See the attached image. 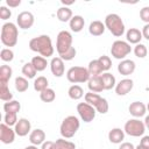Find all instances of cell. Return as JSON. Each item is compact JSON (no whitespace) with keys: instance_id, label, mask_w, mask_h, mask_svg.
<instances>
[{"instance_id":"1","label":"cell","mask_w":149,"mask_h":149,"mask_svg":"<svg viewBox=\"0 0 149 149\" xmlns=\"http://www.w3.org/2000/svg\"><path fill=\"white\" fill-rule=\"evenodd\" d=\"M29 48L31 51L38 52L44 58L54 55V47L49 35H40L31 38L29 41Z\"/></svg>"},{"instance_id":"2","label":"cell","mask_w":149,"mask_h":149,"mask_svg":"<svg viewBox=\"0 0 149 149\" xmlns=\"http://www.w3.org/2000/svg\"><path fill=\"white\" fill-rule=\"evenodd\" d=\"M19 30L15 23L6 22L1 28V42L5 47H14L17 43Z\"/></svg>"},{"instance_id":"3","label":"cell","mask_w":149,"mask_h":149,"mask_svg":"<svg viewBox=\"0 0 149 149\" xmlns=\"http://www.w3.org/2000/svg\"><path fill=\"white\" fill-rule=\"evenodd\" d=\"M79 126H80V122H79L78 118L74 115H69L61 123V127H59L61 135L64 139H71L78 132Z\"/></svg>"},{"instance_id":"4","label":"cell","mask_w":149,"mask_h":149,"mask_svg":"<svg viewBox=\"0 0 149 149\" xmlns=\"http://www.w3.org/2000/svg\"><path fill=\"white\" fill-rule=\"evenodd\" d=\"M105 27L112 33V35H114L116 37H120L125 34L123 21L115 13H111L105 17Z\"/></svg>"},{"instance_id":"5","label":"cell","mask_w":149,"mask_h":149,"mask_svg":"<svg viewBox=\"0 0 149 149\" xmlns=\"http://www.w3.org/2000/svg\"><path fill=\"white\" fill-rule=\"evenodd\" d=\"M66 78L70 83L78 84V83H85L88 81L91 78V74L87 70V68L84 66H72L66 72Z\"/></svg>"},{"instance_id":"6","label":"cell","mask_w":149,"mask_h":149,"mask_svg":"<svg viewBox=\"0 0 149 149\" xmlns=\"http://www.w3.org/2000/svg\"><path fill=\"white\" fill-rule=\"evenodd\" d=\"M85 102L92 105L97 112H99L100 114H106L108 112V102L105 98L100 97L98 93H93V92H87L85 93Z\"/></svg>"},{"instance_id":"7","label":"cell","mask_w":149,"mask_h":149,"mask_svg":"<svg viewBox=\"0 0 149 149\" xmlns=\"http://www.w3.org/2000/svg\"><path fill=\"white\" fill-rule=\"evenodd\" d=\"M123 130L126 134H128L129 136L133 137H139V136H143L144 132H146V126L144 122L141 121L140 119H130L125 123Z\"/></svg>"},{"instance_id":"8","label":"cell","mask_w":149,"mask_h":149,"mask_svg":"<svg viewBox=\"0 0 149 149\" xmlns=\"http://www.w3.org/2000/svg\"><path fill=\"white\" fill-rule=\"evenodd\" d=\"M130 52H132V47L128 42L121 41V40L113 42L112 48H111V55L114 58L123 61L126 58V56H128Z\"/></svg>"},{"instance_id":"9","label":"cell","mask_w":149,"mask_h":149,"mask_svg":"<svg viewBox=\"0 0 149 149\" xmlns=\"http://www.w3.org/2000/svg\"><path fill=\"white\" fill-rule=\"evenodd\" d=\"M72 48V35L68 30H62L57 35L56 40V50L58 55L66 52L69 49Z\"/></svg>"},{"instance_id":"10","label":"cell","mask_w":149,"mask_h":149,"mask_svg":"<svg viewBox=\"0 0 149 149\" xmlns=\"http://www.w3.org/2000/svg\"><path fill=\"white\" fill-rule=\"evenodd\" d=\"M77 112L84 122H91L95 118V108L87 102H79L77 105Z\"/></svg>"},{"instance_id":"11","label":"cell","mask_w":149,"mask_h":149,"mask_svg":"<svg viewBox=\"0 0 149 149\" xmlns=\"http://www.w3.org/2000/svg\"><path fill=\"white\" fill-rule=\"evenodd\" d=\"M34 21H35V19H34L33 13L27 12V10L21 12L17 15V19H16L17 26L21 29H29V28H31L33 24H34Z\"/></svg>"},{"instance_id":"12","label":"cell","mask_w":149,"mask_h":149,"mask_svg":"<svg viewBox=\"0 0 149 149\" xmlns=\"http://www.w3.org/2000/svg\"><path fill=\"white\" fill-rule=\"evenodd\" d=\"M15 130L12 129L9 126H7L6 123H1L0 125V141L5 144H10L14 142L15 140Z\"/></svg>"},{"instance_id":"13","label":"cell","mask_w":149,"mask_h":149,"mask_svg":"<svg viewBox=\"0 0 149 149\" xmlns=\"http://www.w3.org/2000/svg\"><path fill=\"white\" fill-rule=\"evenodd\" d=\"M30 129H31L30 121H29L28 119H26V118H21V119H19V121L16 122L15 128H14L16 135H19L20 137H23V136L28 135V133L30 132Z\"/></svg>"},{"instance_id":"14","label":"cell","mask_w":149,"mask_h":149,"mask_svg":"<svg viewBox=\"0 0 149 149\" xmlns=\"http://www.w3.org/2000/svg\"><path fill=\"white\" fill-rule=\"evenodd\" d=\"M134 86V81L129 78H125L122 80H120L116 86H115V93L118 95H126L127 93H129L132 91Z\"/></svg>"},{"instance_id":"15","label":"cell","mask_w":149,"mask_h":149,"mask_svg":"<svg viewBox=\"0 0 149 149\" xmlns=\"http://www.w3.org/2000/svg\"><path fill=\"white\" fill-rule=\"evenodd\" d=\"M50 70L55 77H62L64 74V61L61 57H54L50 62Z\"/></svg>"},{"instance_id":"16","label":"cell","mask_w":149,"mask_h":149,"mask_svg":"<svg viewBox=\"0 0 149 149\" xmlns=\"http://www.w3.org/2000/svg\"><path fill=\"white\" fill-rule=\"evenodd\" d=\"M135 62L132 59H123L118 65V71L122 76H129L135 71Z\"/></svg>"},{"instance_id":"17","label":"cell","mask_w":149,"mask_h":149,"mask_svg":"<svg viewBox=\"0 0 149 149\" xmlns=\"http://www.w3.org/2000/svg\"><path fill=\"white\" fill-rule=\"evenodd\" d=\"M128 111H129V113L134 116V118H141V116H143L144 114H146V112H147V106L143 104V102H141V101H134V102H132L130 105H129V107H128Z\"/></svg>"},{"instance_id":"18","label":"cell","mask_w":149,"mask_h":149,"mask_svg":"<svg viewBox=\"0 0 149 149\" xmlns=\"http://www.w3.org/2000/svg\"><path fill=\"white\" fill-rule=\"evenodd\" d=\"M29 141H30V143L33 146L43 144V142L45 141V133L42 129L36 128L33 132H30V134H29Z\"/></svg>"},{"instance_id":"19","label":"cell","mask_w":149,"mask_h":149,"mask_svg":"<svg viewBox=\"0 0 149 149\" xmlns=\"http://www.w3.org/2000/svg\"><path fill=\"white\" fill-rule=\"evenodd\" d=\"M126 38L127 42L130 44H139L140 41L143 38L142 31H140L137 28H129L126 33Z\"/></svg>"},{"instance_id":"20","label":"cell","mask_w":149,"mask_h":149,"mask_svg":"<svg viewBox=\"0 0 149 149\" xmlns=\"http://www.w3.org/2000/svg\"><path fill=\"white\" fill-rule=\"evenodd\" d=\"M108 140L114 143V144H119L125 140V130H122L121 128H113L109 130L108 133Z\"/></svg>"},{"instance_id":"21","label":"cell","mask_w":149,"mask_h":149,"mask_svg":"<svg viewBox=\"0 0 149 149\" xmlns=\"http://www.w3.org/2000/svg\"><path fill=\"white\" fill-rule=\"evenodd\" d=\"M100 79H101L104 90H112L113 87L116 86L115 77L112 73H109V72H105V73L100 74Z\"/></svg>"},{"instance_id":"22","label":"cell","mask_w":149,"mask_h":149,"mask_svg":"<svg viewBox=\"0 0 149 149\" xmlns=\"http://www.w3.org/2000/svg\"><path fill=\"white\" fill-rule=\"evenodd\" d=\"M106 27H105V23H102L101 21L99 20H95V21H92L90 23V27H88V33L93 36H100L104 34Z\"/></svg>"},{"instance_id":"23","label":"cell","mask_w":149,"mask_h":149,"mask_svg":"<svg viewBox=\"0 0 149 149\" xmlns=\"http://www.w3.org/2000/svg\"><path fill=\"white\" fill-rule=\"evenodd\" d=\"M69 24H70V28H71L72 31L79 33V31L83 30V28H84V26H85V20H84V17L80 16V15H74V16H72V19L70 20Z\"/></svg>"},{"instance_id":"24","label":"cell","mask_w":149,"mask_h":149,"mask_svg":"<svg viewBox=\"0 0 149 149\" xmlns=\"http://www.w3.org/2000/svg\"><path fill=\"white\" fill-rule=\"evenodd\" d=\"M87 86H88V90L90 92H93V93H99L101 91H104V86H102V83H101V79H100V76H97V77H91L90 80L87 81Z\"/></svg>"},{"instance_id":"25","label":"cell","mask_w":149,"mask_h":149,"mask_svg":"<svg viewBox=\"0 0 149 149\" xmlns=\"http://www.w3.org/2000/svg\"><path fill=\"white\" fill-rule=\"evenodd\" d=\"M87 70L91 74V77H97V76H100L102 74L104 70L101 68V64L99 63L98 59H93L88 63V66H87Z\"/></svg>"},{"instance_id":"26","label":"cell","mask_w":149,"mask_h":149,"mask_svg":"<svg viewBox=\"0 0 149 149\" xmlns=\"http://www.w3.org/2000/svg\"><path fill=\"white\" fill-rule=\"evenodd\" d=\"M57 19L61 22H70V20L72 19V10L69 7H61L57 9Z\"/></svg>"},{"instance_id":"27","label":"cell","mask_w":149,"mask_h":149,"mask_svg":"<svg viewBox=\"0 0 149 149\" xmlns=\"http://www.w3.org/2000/svg\"><path fill=\"white\" fill-rule=\"evenodd\" d=\"M12 74H13V70L9 65H1V68H0V84H8Z\"/></svg>"},{"instance_id":"28","label":"cell","mask_w":149,"mask_h":149,"mask_svg":"<svg viewBox=\"0 0 149 149\" xmlns=\"http://www.w3.org/2000/svg\"><path fill=\"white\" fill-rule=\"evenodd\" d=\"M31 64L34 65V68L36 69L37 72H41V71L45 70L48 62H47V58H44L42 56H34L31 58Z\"/></svg>"},{"instance_id":"29","label":"cell","mask_w":149,"mask_h":149,"mask_svg":"<svg viewBox=\"0 0 149 149\" xmlns=\"http://www.w3.org/2000/svg\"><path fill=\"white\" fill-rule=\"evenodd\" d=\"M68 94H69V97L72 100H79L84 95V90L81 88V86L74 84V85H71L70 86V88L68 91Z\"/></svg>"},{"instance_id":"30","label":"cell","mask_w":149,"mask_h":149,"mask_svg":"<svg viewBox=\"0 0 149 149\" xmlns=\"http://www.w3.org/2000/svg\"><path fill=\"white\" fill-rule=\"evenodd\" d=\"M21 109V104L16 100H10L3 104V111L6 113H15L17 114V112H20Z\"/></svg>"},{"instance_id":"31","label":"cell","mask_w":149,"mask_h":149,"mask_svg":"<svg viewBox=\"0 0 149 149\" xmlns=\"http://www.w3.org/2000/svg\"><path fill=\"white\" fill-rule=\"evenodd\" d=\"M48 84H49L48 79L45 77H43V76H40L34 80V90L41 93L42 91L48 88Z\"/></svg>"},{"instance_id":"32","label":"cell","mask_w":149,"mask_h":149,"mask_svg":"<svg viewBox=\"0 0 149 149\" xmlns=\"http://www.w3.org/2000/svg\"><path fill=\"white\" fill-rule=\"evenodd\" d=\"M15 88L17 92L22 93V92H26L29 87V83H28V79L24 78V77H16L15 78Z\"/></svg>"},{"instance_id":"33","label":"cell","mask_w":149,"mask_h":149,"mask_svg":"<svg viewBox=\"0 0 149 149\" xmlns=\"http://www.w3.org/2000/svg\"><path fill=\"white\" fill-rule=\"evenodd\" d=\"M0 99L6 102L13 100V94L9 91L8 84H0Z\"/></svg>"},{"instance_id":"34","label":"cell","mask_w":149,"mask_h":149,"mask_svg":"<svg viewBox=\"0 0 149 149\" xmlns=\"http://www.w3.org/2000/svg\"><path fill=\"white\" fill-rule=\"evenodd\" d=\"M40 98L44 102H52L56 99V93H55V91L52 88L48 87L47 90H44V91H42L40 93Z\"/></svg>"},{"instance_id":"35","label":"cell","mask_w":149,"mask_h":149,"mask_svg":"<svg viewBox=\"0 0 149 149\" xmlns=\"http://www.w3.org/2000/svg\"><path fill=\"white\" fill-rule=\"evenodd\" d=\"M55 149H76V144L71 141L58 139L55 141Z\"/></svg>"},{"instance_id":"36","label":"cell","mask_w":149,"mask_h":149,"mask_svg":"<svg viewBox=\"0 0 149 149\" xmlns=\"http://www.w3.org/2000/svg\"><path fill=\"white\" fill-rule=\"evenodd\" d=\"M36 69L34 68V65L31 64V62L29 63H26L23 66H22V74H24V77H27L28 79H31L36 76Z\"/></svg>"},{"instance_id":"37","label":"cell","mask_w":149,"mask_h":149,"mask_svg":"<svg viewBox=\"0 0 149 149\" xmlns=\"http://www.w3.org/2000/svg\"><path fill=\"white\" fill-rule=\"evenodd\" d=\"M134 54H135V56L139 57V58H144V57L148 55L147 47H146L144 44H142V43L136 44L135 48H134Z\"/></svg>"},{"instance_id":"38","label":"cell","mask_w":149,"mask_h":149,"mask_svg":"<svg viewBox=\"0 0 149 149\" xmlns=\"http://www.w3.org/2000/svg\"><path fill=\"white\" fill-rule=\"evenodd\" d=\"M0 58L3 62H12L14 58V52L9 48H3L0 52Z\"/></svg>"},{"instance_id":"39","label":"cell","mask_w":149,"mask_h":149,"mask_svg":"<svg viewBox=\"0 0 149 149\" xmlns=\"http://www.w3.org/2000/svg\"><path fill=\"white\" fill-rule=\"evenodd\" d=\"M98 61H99V63L101 64V68H102L104 71H108V70L111 69V66H112V61H111V58H109L108 56L102 55V56H100V57L98 58Z\"/></svg>"},{"instance_id":"40","label":"cell","mask_w":149,"mask_h":149,"mask_svg":"<svg viewBox=\"0 0 149 149\" xmlns=\"http://www.w3.org/2000/svg\"><path fill=\"white\" fill-rule=\"evenodd\" d=\"M3 121H5L3 123H6L7 126L10 127V126H15L19 120H17V116L15 113H6L3 116Z\"/></svg>"},{"instance_id":"41","label":"cell","mask_w":149,"mask_h":149,"mask_svg":"<svg viewBox=\"0 0 149 149\" xmlns=\"http://www.w3.org/2000/svg\"><path fill=\"white\" fill-rule=\"evenodd\" d=\"M76 54H77L76 49L72 47V48H71V49H69L66 52H64V54L59 55V57H61L63 61H71V59H73V58H74Z\"/></svg>"},{"instance_id":"42","label":"cell","mask_w":149,"mask_h":149,"mask_svg":"<svg viewBox=\"0 0 149 149\" xmlns=\"http://www.w3.org/2000/svg\"><path fill=\"white\" fill-rule=\"evenodd\" d=\"M10 16H12L10 9H8L6 6H1L0 7V19L1 20H8Z\"/></svg>"},{"instance_id":"43","label":"cell","mask_w":149,"mask_h":149,"mask_svg":"<svg viewBox=\"0 0 149 149\" xmlns=\"http://www.w3.org/2000/svg\"><path fill=\"white\" fill-rule=\"evenodd\" d=\"M140 17L143 22H146V24L149 23V6H146L140 10Z\"/></svg>"},{"instance_id":"44","label":"cell","mask_w":149,"mask_h":149,"mask_svg":"<svg viewBox=\"0 0 149 149\" xmlns=\"http://www.w3.org/2000/svg\"><path fill=\"white\" fill-rule=\"evenodd\" d=\"M41 149H55V142L52 141H44Z\"/></svg>"},{"instance_id":"45","label":"cell","mask_w":149,"mask_h":149,"mask_svg":"<svg viewBox=\"0 0 149 149\" xmlns=\"http://www.w3.org/2000/svg\"><path fill=\"white\" fill-rule=\"evenodd\" d=\"M6 3H7V6L14 8V7H17L21 5V0H6Z\"/></svg>"},{"instance_id":"46","label":"cell","mask_w":149,"mask_h":149,"mask_svg":"<svg viewBox=\"0 0 149 149\" xmlns=\"http://www.w3.org/2000/svg\"><path fill=\"white\" fill-rule=\"evenodd\" d=\"M142 36L149 41V23L144 24V27L142 28Z\"/></svg>"},{"instance_id":"47","label":"cell","mask_w":149,"mask_h":149,"mask_svg":"<svg viewBox=\"0 0 149 149\" xmlns=\"http://www.w3.org/2000/svg\"><path fill=\"white\" fill-rule=\"evenodd\" d=\"M140 144L149 149V135L142 136V139H141V141H140Z\"/></svg>"},{"instance_id":"48","label":"cell","mask_w":149,"mask_h":149,"mask_svg":"<svg viewBox=\"0 0 149 149\" xmlns=\"http://www.w3.org/2000/svg\"><path fill=\"white\" fill-rule=\"evenodd\" d=\"M119 149H135V147H134L133 143H130V142H123V143L120 144Z\"/></svg>"},{"instance_id":"49","label":"cell","mask_w":149,"mask_h":149,"mask_svg":"<svg viewBox=\"0 0 149 149\" xmlns=\"http://www.w3.org/2000/svg\"><path fill=\"white\" fill-rule=\"evenodd\" d=\"M144 126H146V128H148L149 129V115H147L146 116V119H144Z\"/></svg>"},{"instance_id":"50","label":"cell","mask_w":149,"mask_h":149,"mask_svg":"<svg viewBox=\"0 0 149 149\" xmlns=\"http://www.w3.org/2000/svg\"><path fill=\"white\" fill-rule=\"evenodd\" d=\"M24 149H38V148H37V146H33V144H31V146H28V147H26Z\"/></svg>"},{"instance_id":"51","label":"cell","mask_w":149,"mask_h":149,"mask_svg":"<svg viewBox=\"0 0 149 149\" xmlns=\"http://www.w3.org/2000/svg\"><path fill=\"white\" fill-rule=\"evenodd\" d=\"M135 149H148V148H146V147H143V146H141V144H139Z\"/></svg>"},{"instance_id":"52","label":"cell","mask_w":149,"mask_h":149,"mask_svg":"<svg viewBox=\"0 0 149 149\" xmlns=\"http://www.w3.org/2000/svg\"><path fill=\"white\" fill-rule=\"evenodd\" d=\"M147 111L149 112V102H148V105H147Z\"/></svg>"}]
</instances>
